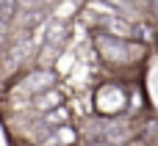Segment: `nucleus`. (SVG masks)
<instances>
[{
	"label": "nucleus",
	"instance_id": "nucleus-5",
	"mask_svg": "<svg viewBox=\"0 0 158 146\" xmlns=\"http://www.w3.org/2000/svg\"><path fill=\"white\" fill-rule=\"evenodd\" d=\"M39 119H42L44 127L69 124V108H67V105H58V108H53V110H47V113H39Z\"/></svg>",
	"mask_w": 158,
	"mask_h": 146
},
{
	"label": "nucleus",
	"instance_id": "nucleus-2",
	"mask_svg": "<svg viewBox=\"0 0 158 146\" xmlns=\"http://www.w3.org/2000/svg\"><path fill=\"white\" fill-rule=\"evenodd\" d=\"M128 108V91L119 80H111V83H103L97 91H94V110L103 113V116H117Z\"/></svg>",
	"mask_w": 158,
	"mask_h": 146
},
{
	"label": "nucleus",
	"instance_id": "nucleus-1",
	"mask_svg": "<svg viewBox=\"0 0 158 146\" xmlns=\"http://www.w3.org/2000/svg\"><path fill=\"white\" fill-rule=\"evenodd\" d=\"M89 41H92L94 55H100V61L114 72L139 69L147 61V52H150V47L136 41V39H119V36H111V33H103V30H92Z\"/></svg>",
	"mask_w": 158,
	"mask_h": 146
},
{
	"label": "nucleus",
	"instance_id": "nucleus-6",
	"mask_svg": "<svg viewBox=\"0 0 158 146\" xmlns=\"http://www.w3.org/2000/svg\"><path fill=\"white\" fill-rule=\"evenodd\" d=\"M153 144H156V146H158V133H156V141H153Z\"/></svg>",
	"mask_w": 158,
	"mask_h": 146
},
{
	"label": "nucleus",
	"instance_id": "nucleus-3",
	"mask_svg": "<svg viewBox=\"0 0 158 146\" xmlns=\"http://www.w3.org/2000/svg\"><path fill=\"white\" fill-rule=\"evenodd\" d=\"M50 86H56V72H53V66H36V69H31L28 75H19V77L14 80V91H19L22 99H28V97H33V94L50 88Z\"/></svg>",
	"mask_w": 158,
	"mask_h": 146
},
{
	"label": "nucleus",
	"instance_id": "nucleus-4",
	"mask_svg": "<svg viewBox=\"0 0 158 146\" xmlns=\"http://www.w3.org/2000/svg\"><path fill=\"white\" fill-rule=\"evenodd\" d=\"M25 105H28L33 113H47V110H53V108L64 105V94L58 91V86H50V88H44V91H39V94L28 97V99H25Z\"/></svg>",
	"mask_w": 158,
	"mask_h": 146
}]
</instances>
